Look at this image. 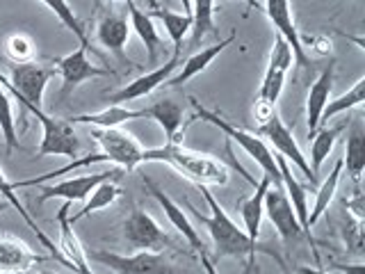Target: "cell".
<instances>
[{
	"instance_id": "7402d4cb",
	"label": "cell",
	"mask_w": 365,
	"mask_h": 274,
	"mask_svg": "<svg viewBox=\"0 0 365 274\" xmlns=\"http://www.w3.org/2000/svg\"><path fill=\"white\" fill-rule=\"evenodd\" d=\"M235 41V32H231L228 34L226 39H222L220 44H215V46H208V49H201L199 53H194L192 57H187L185 62L180 64V68H178V73H174L169 80H167V87H178V85H185L187 80H192L194 76H199V73H203L205 68H208L210 64H212V60L217 55H222L228 46H231Z\"/></svg>"
},
{
	"instance_id": "1f68e13d",
	"label": "cell",
	"mask_w": 365,
	"mask_h": 274,
	"mask_svg": "<svg viewBox=\"0 0 365 274\" xmlns=\"http://www.w3.org/2000/svg\"><path fill=\"white\" fill-rule=\"evenodd\" d=\"M342 158L336 160V165L334 169L329 171V176L324 178L322 186L317 188V194H315V203H313V213L308 215V228H313L315 222L319 220V217L324 215V210L329 208V203L331 199L336 197V190H338V183H340V174H342Z\"/></svg>"
},
{
	"instance_id": "bcb514c9",
	"label": "cell",
	"mask_w": 365,
	"mask_h": 274,
	"mask_svg": "<svg viewBox=\"0 0 365 274\" xmlns=\"http://www.w3.org/2000/svg\"><path fill=\"white\" fill-rule=\"evenodd\" d=\"M3 210H5V206H3V203H0V213H3Z\"/></svg>"
},
{
	"instance_id": "5b68a950",
	"label": "cell",
	"mask_w": 365,
	"mask_h": 274,
	"mask_svg": "<svg viewBox=\"0 0 365 274\" xmlns=\"http://www.w3.org/2000/svg\"><path fill=\"white\" fill-rule=\"evenodd\" d=\"M87 258L110 265L117 274H185L163 251H137L133 256L112 254V251H89Z\"/></svg>"
},
{
	"instance_id": "74e56055",
	"label": "cell",
	"mask_w": 365,
	"mask_h": 274,
	"mask_svg": "<svg viewBox=\"0 0 365 274\" xmlns=\"http://www.w3.org/2000/svg\"><path fill=\"white\" fill-rule=\"evenodd\" d=\"M299 41H302V49H311L315 55H331V51H334V44H331L329 37H324V34H313V37H306V34L299 32Z\"/></svg>"
},
{
	"instance_id": "7c38bea8",
	"label": "cell",
	"mask_w": 365,
	"mask_h": 274,
	"mask_svg": "<svg viewBox=\"0 0 365 274\" xmlns=\"http://www.w3.org/2000/svg\"><path fill=\"white\" fill-rule=\"evenodd\" d=\"M121 169H110V171H98V174H85L76 178H66L62 183H53V186H39V197L37 201L43 203L48 199H64V201H87V197L94 192L96 186L106 181H119Z\"/></svg>"
},
{
	"instance_id": "7a4b0ae2",
	"label": "cell",
	"mask_w": 365,
	"mask_h": 274,
	"mask_svg": "<svg viewBox=\"0 0 365 274\" xmlns=\"http://www.w3.org/2000/svg\"><path fill=\"white\" fill-rule=\"evenodd\" d=\"M144 163H165L194 186H226L228 167L220 158L199 153L182 144H165L160 148H144Z\"/></svg>"
},
{
	"instance_id": "ffe728a7",
	"label": "cell",
	"mask_w": 365,
	"mask_h": 274,
	"mask_svg": "<svg viewBox=\"0 0 365 274\" xmlns=\"http://www.w3.org/2000/svg\"><path fill=\"white\" fill-rule=\"evenodd\" d=\"M334 76H336V60H331L322 73L317 76V80L308 89V98H306V119H308V140L315 135L319 117H322V110L331 98V89H334Z\"/></svg>"
},
{
	"instance_id": "603a6c76",
	"label": "cell",
	"mask_w": 365,
	"mask_h": 274,
	"mask_svg": "<svg viewBox=\"0 0 365 274\" xmlns=\"http://www.w3.org/2000/svg\"><path fill=\"white\" fill-rule=\"evenodd\" d=\"M123 5L128 7V11H130V26L137 32V37L142 39L144 49H146L148 64H155L158 62V55H160V49H163V39H160V34H158L153 16L146 14V11H142L140 7L133 3V0H125Z\"/></svg>"
},
{
	"instance_id": "52a82bcc",
	"label": "cell",
	"mask_w": 365,
	"mask_h": 274,
	"mask_svg": "<svg viewBox=\"0 0 365 274\" xmlns=\"http://www.w3.org/2000/svg\"><path fill=\"white\" fill-rule=\"evenodd\" d=\"M94 142L101 146V153H106L108 163H114L119 169L135 171L144 163V146L140 140L123 128H94L91 131Z\"/></svg>"
},
{
	"instance_id": "2e32d148",
	"label": "cell",
	"mask_w": 365,
	"mask_h": 274,
	"mask_svg": "<svg viewBox=\"0 0 365 274\" xmlns=\"http://www.w3.org/2000/svg\"><path fill=\"white\" fill-rule=\"evenodd\" d=\"M265 9L267 19L272 21V26L277 28V34L288 41V46L292 49L294 55V64L299 66H311V60H308L306 51L302 49V41H299V30L294 26V19H292V7H290V0H265Z\"/></svg>"
},
{
	"instance_id": "d6986e66",
	"label": "cell",
	"mask_w": 365,
	"mask_h": 274,
	"mask_svg": "<svg viewBox=\"0 0 365 274\" xmlns=\"http://www.w3.org/2000/svg\"><path fill=\"white\" fill-rule=\"evenodd\" d=\"M128 21L121 14H114V11H106L98 21V28H96V39L101 46H106L110 53H114L119 57L123 64H130L135 66V62L125 55V44H128Z\"/></svg>"
},
{
	"instance_id": "3957f363",
	"label": "cell",
	"mask_w": 365,
	"mask_h": 274,
	"mask_svg": "<svg viewBox=\"0 0 365 274\" xmlns=\"http://www.w3.org/2000/svg\"><path fill=\"white\" fill-rule=\"evenodd\" d=\"M190 103H192V108H194V119H201L205 123L215 126V128H220L228 137V142H237L240 146H242V151L251 160H256V163L262 167V174H265L272 181V186H281L283 188L281 171H279V165H277V156L272 153V148L265 142H262L256 133H249L245 128H237V126L228 123L217 112H212V110H208L205 106H201L199 98L190 96Z\"/></svg>"
},
{
	"instance_id": "ba28073f",
	"label": "cell",
	"mask_w": 365,
	"mask_h": 274,
	"mask_svg": "<svg viewBox=\"0 0 365 274\" xmlns=\"http://www.w3.org/2000/svg\"><path fill=\"white\" fill-rule=\"evenodd\" d=\"M30 112L39 119L41 128H43L41 144L37 148V158L64 156V158L76 160L80 153V142H78V135L73 131V123L64 121V119H53L43 110H37V108H30Z\"/></svg>"
},
{
	"instance_id": "ab89813d",
	"label": "cell",
	"mask_w": 365,
	"mask_h": 274,
	"mask_svg": "<svg viewBox=\"0 0 365 274\" xmlns=\"http://www.w3.org/2000/svg\"><path fill=\"white\" fill-rule=\"evenodd\" d=\"M201 265H203V270L208 272V274H217L215 263L210 260V256H208V254H201Z\"/></svg>"
},
{
	"instance_id": "7dc6e473",
	"label": "cell",
	"mask_w": 365,
	"mask_h": 274,
	"mask_svg": "<svg viewBox=\"0 0 365 274\" xmlns=\"http://www.w3.org/2000/svg\"><path fill=\"white\" fill-rule=\"evenodd\" d=\"M0 274H3V272H0Z\"/></svg>"
},
{
	"instance_id": "f1b7e54d",
	"label": "cell",
	"mask_w": 365,
	"mask_h": 274,
	"mask_svg": "<svg viewBox=\"0 0 365 274\" xmlns=\"http://www.w3.org/2000/svg\"><path fill=\"white\" fill-rule=\"evenodd\" d=\"M121 188L117 186V181H106V183H101V186L94 188V192L89 194L85 206H83V210L76 213L73 217H68V222L76 224L80 222L83 217L91 215V213H96V210H103V208H108V206H112L114 201H117L121 197Z\"/></svg>"
},
{
	"instance_id": "8d00e7d4",
	"label": "cell",
	"mask_w": 365,
	"mask_h": 274,
	"mask_svg": "<svg viewBox=\"0 0 365 274\" xmlns=\"http://www.w3.org/2000/svg\"><path fill=\"white\" fill-rule=\"evenodd\" d=\"M5 53L11 64L34 62V41L23 32H14L5 39Z\"/></svg>"
},
{
	"instance_id": "60d3db41",
	"label": "cell",
	"mask_w": 365,
	"mask_h": 274,
	"mask_svg": "<svg viewBox=\"0 0 365 274\" xmlns=\"http://www.w3.org/2000/svg\"><path fill=\"white\" fill-rule=\"evenodd\" d=\"M297 274H329V272L317 270V268H308V265H297Z\"/></svg>"
},
{
	"instance_id": "6da1fadb",
	"label": "cell",
	"mask_w": 365,
	"mask_h": 274,
	"mask_svg": "<svg viewBox=\"0 0 365 274\" xmlns=\"http://www.w3.org/2000/svg\"><path fill=\"white\" fill-rule=\"evenodd\" d=\"M203 194V199L205 203H208V208L212 210L210 215H201L190 201H185L187 206V210L190 215L194 217L197 222H201L205 228H208V233L212 238V249H215V254L210 256V260H217V258H228V256H233V258H245L247 260V272L254 270V263H256V254H265L269 258H274L279 263L281 268H285V263L283 258L279 256V251L269 247V245H262L258 243V240H251L247 233H245V228H240L231 217L226 215V210L222 208V203L217 201L212 197V192L208 190V186H197Z\"/></svg>"
},
{
	"instance_id": "e0dca14e",
	"label": "cell",
	"mask_w": 365,
	"mask_h": 274,
	"mask_svg": "<svg viewBox=\"0 0 365 274\" xmlns=\"http://www.w3.org/2000/svg\"><path fill=\"white\" fill-rule=\"evenodd\" d=\"M142 181H144V186L148 188V192H151L153 197H155V201L160 203V208H163L165 215L169 217V222L174 224V228L182 235V240H187L190 247H192L194 251H197L199 256H201V254H208V247H205V243L201 240V235L197 233V228H194V224L190 222V217L185 215V210H182L180 206H178L174 199H171L165 190H160L151 178H146V176H144Z\"/></svg>"
},
{
	"instance_id": "5bb4252c",
	"label": "cell",
	"mask_w": 365,
	"mask_h": 274,
	"mask_svg": "<svg viewBox=\"0 0 365 274\" xmlns=\"http://www.w3.org/2000/svg\"><path fill=\"white\" fill-rule=\"evenodd\" d=\"M178 66H180V55H171V60L165 62L163 66H158V68H153V71H148L140 78H135L133 83L121 87L119 91H112V94L108 96L110 106H123V103H128V101H137V98H144L148 94H153L160 85H165L167 80L174 76V71Z\"/></svg>"
},
{
	"instance_id": "83f0119b",
	"label": "cell",
	"mask_w": 365,
	"mask_h": 274,
	"mask_svg": "<svg viewBox=\"0 0 365 274\" xmlns=\"http://www.w3.org/2000/svg\"><path fill=\"white\" fill-rule=\"evenodd\" d=\"M133 119H140V110H128L123 106H108L101 112L73 117L71 123H89V126H96V128H121L125 121H133Z\"/></svg>"
},
{
	"instance_id": "277c9868",
	"label": "cell",
	"mask_w": 365,
	"mask_h": 274,
	"mask_svg": "<svg viewBox=\"0 0 365 274\" xmlns=\"http://www.w3.org/2000/svg\"><path fill=\"white\" fill-rule=\"evenodd\" d=\"M57 73L55 66H46L39 62H26V64H11L9 80L0 73V85L9 89L11 96H16L19 103L26 110L37 108L43 110V91L46 85L51 83V78Z\"/></svg>"
},
{
	"instance_id": "d6a6232c",
	"label": "cell",
	"mask_w": 365,
	"mask_h": 274,
	"mask_svg": "<svg viewBox=\"0 0 365 274\" xmlns=\"http://www.w3.org/2000/svg\"><path fill=\"white\" fill-rule=\"evenodd\" d=\"M347 128V119L338 123V126H331V128H322V131H315L313 135V144H311V169L319 171L322 163L329 158V153L334 151V144L338 140V135Z\"/></svg>"
},
{
	"instance_id": "9a60e30c",
	"label": "cell",
	"mask_w": 365,
	"mask_h": 274,
	"mask_svg": "<svg viewBox=\"0 0 365 274\" xmlns=\"http://www.w3.org/2000/svg\"><path fill=\"white\" fill-rule=\"evenodd\" d=\"M68 210H71V201H64L55 217L57 226H60V245H57V249H60L62 258L66 260L68 270H73L76 274H94L89 268L87 251L83 243H80V238L76 235L73 224L68 222Z\"/></svg>"
},
{
	"instance_id": "f546056e",
	"label": "cell",
	"mask_w": 365,
	"mask_h": 274,
	"mask_svg": "<svg viewBox=\"0 0 365 274\" xmlns=\"http://www.w3.org/2000/svg\"><path fill=\"white\" fill-rule=\"evenodd\" d=\"M151 16H155L165 23L167 34L171 37V41H174V55H180L182 53V39H185V34L192 30V16L178 14V11H171L167 7H153Z\"/></svg>"
},
{
	"instance_id": "e575fe53",
	"label": "cell",
	"mask_w": 365,
	"mask_h": 274,
	"mask_svg": "<svg viewBox=\"0 0 365 274\" xmlns=\"http://www.w3.org/2000/svg\"><path fill=\"white\" fill-rule=\"evenodd\" d=\"M39 3H43L46 7H48V9L53 11V14L64 23V28L73 32V37L80 41V46H83V49H87V51H89L87 28L83 26V23L78 21V16L73 14V9L68 7L66 0H39Z\"/></svg>"
},
{
	"instance_id": "d590c367",
	"label": "cell",
	"mask_w": 365,
	"mask_h": 274,
	"mask_svg": "<svg viewBox=\"0 0 365 274\" xmlns=\"http://www.w3.org/2000/svg\"><path fill=\"white\" fill-rule=\"evenodd\" d=\"M0 135H3V140H5L7 156H11L19 148V135H16L14 114H11V101L3 85H0Z\"/></svg>"
},
{
	"instance_id": "4fadbf2b",
	"label": "cell",
	"mask_w": 365,
	"mask_h": 274,
	"mask_svg": "<svg viewBox=\"0 0 365 274\" xmlns=\"http://www.w3.org/2000/svg\"><path fill=\"white\" fill-rule=\"evenodd\" d=\"M57 73L62 76V98H66L85 80L117 76L112 68H101L96 64H91L87 57V49H83V46L76 49L73 53H68L66 57H62V60H57Z\"/></svg>"
},
{
	"instance_id": "484cf974",
	"label": "cell",
	"mask_w": 365,
	"mask_h": 274,
	"mask_svg": "<svg viewBox=\"0 0 365 274\" xmlns=\"http://www.w3.org/2000/svg\"><path fill=\"white\" fill-rule=\"evenodd\" d=\"M277 165H279V171H281L283 190H285V194H288V199L292 203V210L297 215V220H299L304 231L311 235V228H308V188L302 186V183L292 176L288 160H285L283 156H277Z\"/></svg>"
},
{
	"instance_id": "d4e9b609",
	"label": "cell",
	"mask_w": 365,
	"mask_h": 274,
	"mask_svg": "<svg viewBox=\"0 0 365 274\" xmlns=\"http://www.w3.org/2000/svg\"><path fill=\"white\" fill-rule=\"evenodd\" d=\"M269 178L262 174L260 181L256 183V192L251 194V197L247 199H240L237 201V208H240V215H242V228H245V233L251 238V240H258L260 235V224H262V199H265V192L269 188Z\"/></svg>"
},
{
	"instance_id": "44dd1931",
	"label": "cell",
	"mask_w": 365,
	"mask_h": 274,
	"mask_svg": "<svg viewBox=\"0 0 365 274\" xmlns=\"http://www.w3.org/2000/svg\"><path fill=\"white\" fill-rule=\"evenodd\" d=\"M140 117H148V119H155L160 123V128H163L165 133V144H182V131L180 128H185L182 126V108H180V103L176 101H171V98H160L155 103H151L148 108H142L140 110Z\"/></svg>"
},
{
	"instance_id": "ee69618b",
	"label": "cell",
	"mask_w": 365,
	"mask_h": 274,
	"mask_svg": "<svg viewBox=\"0 0 365 274\" xmlns=\"http://www.w3.org/2000/svg\"><path fill=\"white\" fill-rule=\"evenodd\" d=\"M148 5H151V9H153V7H158V5H155V0H148Z\"/></svg>"
},
{
	"instance_id": "836d02e7",
	"label": "cell",
	"mask_w": 365,
	"mask_h": 274,
	"mask_svg": "<svg viewBox=\"0 0 365 274\" xmlns=\"http://www.w3.org/2000/svg\"><path fill=\"white\" fill-rule=\"evenodd\" d=\"M365 101V78H359L356 83H354L345 94L338 96L336 101H329L324 110H322V117H319V121H329L334 119L336 114L340 112H347L351 108H359L361 103Z\"/></svg>"
},
{
	"instance_id": "7bdbcfd3",
	"label": "cell",
	"mask_w": 365,
	"mask_h": 274,
	"mask_svg": "<svg viewBox=\"0 0 365 274\" xmlns=\"http://www.w3.org/2000/svg\"><path fill=\"white\" fill-rule=\"evenodd\" d=\"M240 3H245V5H249L251 9H254V7H256V9H262V7H260V3H258V0H240Z\"/></svg>"
},
{
	"instance_id": "f6af8a7d",
	"label": "cell",
	"mask_w": 365,
	"mask_h": 274,
	"mask_svg": "<svg viewBox=\"0 0 365 274\" xmlns=\"http://www.w3.org/2000/svg\"><path fill=\"white\" fill-rule=\"evenodd\" d=\"M110 3H125V0H110Z\"/></svg>"
},
{
	"instance_id": "8992f818",
	"label": "cell",
	"mask_w": 365,
	"mask_h": 274,
	"mask_svg": "<svg viewBox=\"0 0 365 274\" xmlns=\"http://www.w3.org/2000/svg\"><path fill=\"white\" fill-rule=\"evenodd\" d=\"M256 135L265 137V140L279 151V156H283L294 167H299L302 174L308 178V183H311V188L317 186V174L311 169V163L306 160L304 151H302L299 144H297V140H294L292 128L281 119L279 110H274L265 121L256 123Z\"/></svg>"
},
{
	"instance_id": "4dcf8cb0",
	"label": "cell",
	"mask_w": 365,
	"mask_h": 274,
	"mask_svg": "<svg viewBox=\"0 0 365 274\" xmlns=\"http://www.w3.org/2000/svg\"><path fill=\"white\" fill-rule=\"evenodd\" d=\"M212 11H215V0H192V11H190L192 46H199L203 37H208V34H217Z\"/></svg>"
},
{
	"instance_id": "30bf717a",
	"label": "cell",
	"mask_w": 365,
	"mask_h": 274,
	"mask_svg": "<svg viewBox=\"0 0 365 274\" xmlns=\"http://www.w3.org/2000/svg\"><path fill=\"white\" fill-rule=\"evenodd\" d=\"M292 64H294L292 49L288 46V41L277 34V39H274V46H272V53H269V62H267V68H265V76H262V83L258 87L256 103L277 106V101H279L281 91H283V85H285V76H288Z\"/></svg>"
},
{
	"instance_id": "cb8c5ba5",
	"label": "cell",
	"mask_w": 365,
	"mask_h": 274,
	"mask_svg": "<svg viewBox=\"0 0 365 274\" xmlns=\"http://www.w3.org/2000/svg\"><path fill=\"white\" fill-rule=\"evenodd\" d=\"M14 190H16V188H14V183H9V181H7V176H5V171L0 169V197H5V199H7V203L11 206V208H16V210H19V215L23 217V222H26V224L30 226V231H32L34 235H37V240H39V243H41L46 249H48V256H51L53 260L60 263V265H64V268H66V260L62 258L60 249H57L53 240L41 231L39 224L34 222L32 217H30V213H28L26 208H23V203H21V199L16 197V192H14Z\"/></svg>"
},
{
	"instance_id": "9c48e42d",
	"label": "cell",
	"mask_w": 365,
	"mask_h": 274,
	"mask_svg": "<svg viewBox=\"0 0 365 274\" xmlns=\"http://www.w3.org/2000/svg\"><path fill=\"white\" fill-rule=\"evenodd\" d=\"M262 213H265L269 217V222L274 224V228H277V233L281 235V240L285 245H294L299 243V240L308 235L299 220H297V215L292 210V203L288 199V194H285V190L281 186H272L265 192V199H262Z\"/></svg>"
},
{
	"instance_id": "4316f807",
	"label": "cell",
	"mask_w": 365,
	"mask_h": 274,
	"mask_svg": "<svg viewBox=\"0 0 365 274\" xmlns=\"http://www.w3.org/2000/svg\"><path fill=\"white\" fill-rule=\"evenodd\" d=\"M342 167H347V174L354 183L361 181V174L365 169V128L361 117H356L349 123L347 133V146L342 156Z\"/></svg>"
},
{
	"instance_id": "f35d334b",
	"label": "cell",
	"mask_w": 365,
	"mask_h": 274,
	"mask_svg": "<svg viewBox=\"0 0 365 274\" xmlns=\"http://www.w3.org/2000/svg\"><path fill=\"white\" fill-rule=\"evenodd\" d=\"M345 206H347V210H349V215L354 217L356 222H361L363 224V220H365V208H363V192H356L354 194V199H345Z\"/></svg>"
},
{
	"instance_id": "8fae6325",
	"label": "cell",
	"mask_w": 365,
	"mask_h": 274,
	"mask_svg": "<svg viewBox=\"0 0 365 274\" xmlns=\"http://www.w3.org/2000/svg\"><path fill=\"white\" fill-rule=\"evenodd\" d=\"M123 238L125 243L140 251H163L165 247H178L176 240H171L165 233V228L144 210H133L128 215V220L123 222Z\"/></svg>"
},
{
	"instance_id": "b9f144b4",
	"label": "cell",
	"mask_w": 365,
	"mask_h": 274,
	"mask_svg": "<svg viewBox=\"0 0 365 274\" xmlns=\"http://www.w3.org/2000/svg\"><path fill=\"white\" fill-rule=\"evenodd\" d=\"M182 3V14H190L192 11V0H180Z\"/></svg>"
},
{
	"instance_id": "ac0fdd59",
	"label": "cell",
	"mask_w": 365,
	"mask_h": 274,
	"mask_svg": "<svg viewBox=\"0 0 365 274\" xmlns=\"http://www.w3.org/2000/svg\"><path fill=\"white\" fill-rule=\"evenodd\" d=\"M51 256L34 254V251L19 240L16 235L0 233V272H14V274H26L30 272L37 263H46Z\"/></svg>"
}]
</instances>
